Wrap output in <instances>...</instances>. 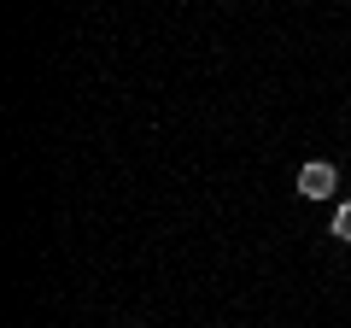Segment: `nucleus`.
<instances>
[{
    "mask_svg": "<svg viewBox=\"0 0 351 328\" xmlns=\"http://www.w3.org/2000/svg\"><path fill=\"white\" fill-rule=\"evenodd\" d=\"M293 188H299V200H334V194H339V170H334L328 159H311V164L299 170Z\"/></svg>",
    "mask_w": 351,
    "mask_h": 328,
    "instance_id": "obj_1",
    "label": "nucleus"
},
{
    "mask_svg": "<svg viewBox=\"0 0 351 328\" xmlns=\"http://www.w3.org/2000/svg\"><path fill=\"white\" fill-rule=\"evenodd\" d=\"M328 235L351 246V200H346V205H334V223H328Z\"/></svg>",
    "mask_w": 351,
    "mask_h": 328,
    "instance_id": "obj_2",
    "label": "nucleus"
}]
</instances>
